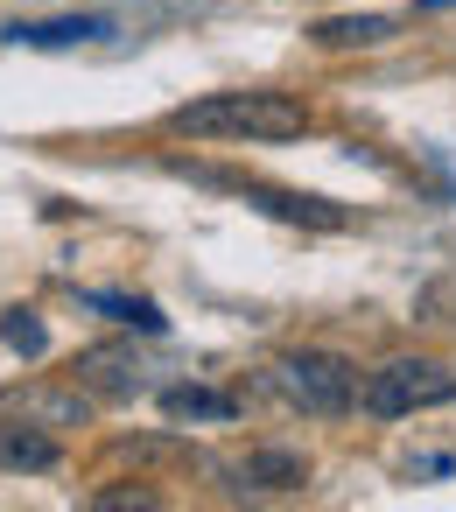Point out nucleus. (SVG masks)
Wrapping results in <instances>:
<instances>
[{
  "mask_svg": "<svg viewBox=\"0 0 456 512\" xmlns=\"http://www.w3.org/2000/svg\"><path fill=\"white\" fill-rule=\"evenodd\" d=\"M309 127V106L288 92H204L169 113V134L190 141H295Z\"/></svg>",
  "mask_w": 456,
  "mask_h": 512,
  "instance_id": "obj_1",
  "label": "nucleus"
},
{
  "mask_svg": "<svg viewBox=\"0 0 456 512\" xmlns=\"http://www.w3.org/2000/svg\"><path fill=\"white\" fill-rule=\"evenodd\" d=\"M456 400V372L435 365V358H386L379 372H365L358 386V407L372 421H400V414H421V407H449Z\"/></svg>",
  "mask_w": 456,
  "mask_h": 512,
  "instance_id": "obj_2",
  "label": "nucleus"
},
{
  "mask_svg": "<svg viewBox=\"0 0 456 512\" xmlns=\"http://www.w3.org/2000/svg\"><path fill=\"white\" fill-rule=\"evenodd\" d=\"M274 386L302 407V414H344L351 400H358V365L344 358V351H288L281 365H274Z\"/></svg>",
  "mask_w": 456,
  "mask_h": 512,
  "instance_id": "obj_3",
  "label": "nucleus"
},
{
  "mask_svg": "<svg viewBox=\"0 0 456 512\" xmlns=\"http://www.w3.org/2000/svg\"><path fill=\"white\" fill-rule=\"evenodd\" d=\"M183 176H197V183H211V190H232V197H246V204H260L267 218H281V225H316V232H344L351 225V211H337V204H323V197H302V190H274V183H260V176H232V169H190V162H176Z\"/></svg>",
  "mask_w": 456,
  "mask_h": 512,
  "instance_id": "obj_4",
  "label": "nucleus"
},
{
  "mask_svg": "<svg viewBox=\"0 0 456 512\" xmlns=\"http://www.w3.org/2000/svg\"><path fill=\"white\" fill-rule=\"evenodd\" d=\"M57 463H64V449H57L50 421H36V414L8 421V414H0V470H15V477H43V470H57Z\"/></svg>",
  "mask_w": 456,
  "mask_h": 512,
  "instance_id": "obj_5",
  "label": "nucleus"
},
{
  "mask_svg": "<svg viewBox=\"0 0 456 512\" xmlns=\"http://www.w3.org/2000/svg\"><path fill=\"white\" fill-rule=\"evenodd\" d=\"M78 379H85L92 393H106V400L148 393V372H141V358H134L127 344H92V351H78Z\"/></svg>",
  "mask_w": 456,
  "mask_h": 512,
  "instance_id": "obj_6",
  "label": "nucleus"
},
{
  "mask_svg": "<svg viewBox=\"0 0 456 512\" xmlns=\"http://www.w3.org/2000/svg\"><path fill=\"white\" fill-rule=\"evenodd\" d=\"M302 484H309L302 449H253L232 463V491H302Z\"/></svg>",
  "mask_w": 456,
  "mask_h": 512,
  "instance_id": "obj_7",
  "label": "nucleus"
},
{
  "mask_svg": "<svg viewBox=\"0 0 456 512\" xmlns=\"http://www.w3.org/2000/svg\"><path fill=\"white\" fill-rule=\"evenodd\" d=\"M106 29H113L106 15H57V22H15L8 43H22V50H71V43H92Z\"/></svg>",
  "mask_w": 456,
  "mask_h": 512,
  "instance_id": "obj_8",
  "label": "nucleus"
},
{
  "mask_svg": "<svg viewBox=\"0 0 456 512\" xmlns=\"http://www.w3.org/2000/svg\"><path fill=\"white\" fill-rule=\"evenodd\" d=\"M393 36V22L386 15H330V22H316L309 29V43L316 50H379Z\"/></svg>",
  "mask_w": 456,
  "mask_h": 512,
  "instance_id": "obj_9",
  "label": "nucleus"
},
{
  "mask_svg": "<svg viewBox=\"0 0 456 512\" xmlns=\"http://www.w3.org/2000/svg\"><path fill=\"white\" fill-rule=\"evenodd\" d=\"M162 414L169 421H232L239 400L218 393V386H162Z\"/></svg>",
  "mask_w": 456,
  "mask_h": 512,
  "instance_id": "obj_10",
  "label": "nucleus"
},
{
  "mask_svg": "<svg viewBox=\"0 0 456 512\" xmlns=\"http://www.w3.org/2000/svg\"><path fill=\"white\" fill-rule=\"evenodd\" d=\"M85 302H92L99 316H113V323H127V330H148V337H162V330H169V316H162V309H155L148 295H106V288H92Z\"/></svg>",
  "mask_w": 456,
  "mask_h": 512,
  "instance_id": "obj_11",
  "label": "nucleus"
},
{
  "mask_svg": "<svg viewBox=\"0 0 456 512\" xmlns=\"http://www.w3.org/2000/svg\"><path fill=\"white\" fill-rule=\"evenodd\" d=\"M0 344L22 351V358H43V351H50V330H43L36 309H0Z\"/></svg>",
  "mask_w": 456,
  "mask_h": 512,
  "instance_id": "obj_12",
  "label": "nucleus"
},
{
  "mask_svg": "<svg viewBox=\"0 0 456 512\" xmlns=\"http://www.w3.org/2000/svg\"><path fill=\"white\" fill-rule=\"evenodd\" d=\"M22 414H36V421H85L92 400L85 393H22Z\"/></svg>",
  "mask_w": 456,
  "mask_h": 512,
  "instance_id": "obj_13",
  "label": "nucleus"
},
{
  "mask_svg": "<svg viewBox=\"0 0 456 512\" xmlns=\"http://www.w3.org/2000/svg\"><path fill=\"white\" fill-rule=\"evenodd\" d=\"M162 505V491H92V512H155Z\"/></svg>",
  "mask_w": 456,
  "mask_h": 512,
  "instance_id": "obj_14",
  "label": "nucleus"
},
{
  "mask_svg": "<svg viewBox=\"0 0 456 512\" xmlns=\"http://www.w3.org/2000/svg\"><path fill=\"white\" fill-rule=\"evenodd\" d=\"M442 8H456V0H421V15H442Z\"/></svg>",
  "mask_w": 456,
  "mask_h": 512,
  "instance_id": "obj_15",
  "label": "nucleus"
}]
</instances>
